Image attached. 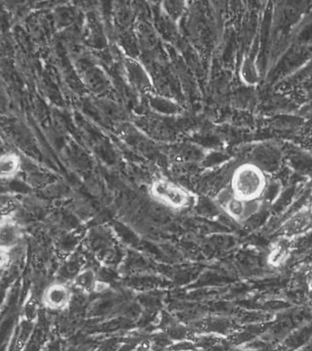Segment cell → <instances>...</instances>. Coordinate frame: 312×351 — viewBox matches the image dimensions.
<instances>
[{"mask_svg": "<svg viewBox=\"0 0 312 351\" xmlns=\"http://www.w3.org/2000/svg\"><path fill=\"white\" fill-rule=\"evenodd\" d=\"M269 186L266 172L254 162H248L235 170L229 189L240 200L255 202L262 201Z\"/></svg>", "mask_w": 312, "mask_h": 351, "instance_id": "cell-1", "label": "cell"}, {"mask_svg": "<svg viewBox=\"0 0 312 351\" xmlns=\"http://www.w3.org/2000/svg\"><path fill=\"white\" fill-rule=\"evenodd\" d=\"M152 197L173 210H184L192 206V193L186 188L167 179H158L150 186Z\"/></svg>", "mask_w": 312, "mask_h": 351, "instance_id": "cell-2", "label": "cell"}, {"mask_svg": "<svg viewBox=\"0 0 312 351\" xmlns=\"http://www.w3.org/2000/svg\"><path fill=\"white\" fill-rule=\"evenodd\" d=\"M217 206L228 217L235 222L242 223L247 222L254 215L258 214L262 208L263 201L245 202L235 197L230 189H224L218 193Z\"/></svg>", "mask_w": 312, "mask_h": 351, "instance_id": "cell-3", "label": "cell"}, {"mask_svg": "<svg viewBox=\"0 0 312 351\" xmlns=\"http://www.w3.org/2000/svg\"><path fill=\"white\" fill-rule=\"evenodd\" d=\"M73 300V289L71 284L54 281L44 289L40 303L47 311L64 312L71 308Z\"/></svg>", "mask_w": 312, "mask_h": 351, "instance_id": "cell-4", "label": "cell"}, {"mask_svg": "<svg viewBox=\"0 0 312 351\" xmlns=\"http://www.w3.org/2000/svg\"><path fill=\"white\" fill-rule=\"evenodd\" d=\"M312 232V206L302 207L283 223L280 236L296 240Z\"/></svg>", "mask_w": 312, "mask_h": 351, "instance_id": "cell-5", "label": "cell"}, {"mask_svg": "<svg viewBox=\"0 0 312 351\" xmlns=\"http://www.w3.org/2000/svg\"><path fill=\"white\" fill-rule=\"evenodd\" d=\"M23 239V231L18 221L10 215H3L0 223V247L12 253Z\"/></svg>", "mask_w": 312, "mask_h": 351, "instance_id": "cell-6", "label": "cell"}, {"mask_svg": "<svg viewBox=\"0 0 312 351\" xmlns=\"http://www.w3.org/2000/svg\"><path fill=\"white\" fill-rule=\"evenodd\" d=\"M71 286L84 295L104 292L109 287L107 283L99 279L97 274L92 268H84L79 271L71 280Z\"/></svg>", "mask_w": 312, "mask_h": 351, "instance_id": "cell-7", "label": "cell"}, {"mask_svg": "<svg viewBox=\"0 0 312 351\" xmlns=\"http://www.w3.org/2000/svg\"><path fill=\"white\" fill-rule=\"evenodd\" d=\"M294 239L280 236L272 243L267 254V263L272 267H280L291 258L293 252Z\"/></svg>", "mask_w": 312, "mask_h": 351, "instance_id": "cell-8", "label": "cell"}, {"mask_svg": "<svg viewBox=\"0 0 312 351\" xmlns=\"http://www.w3.org/2000/svg\"><path fill=\"white\" fill-rule=\"evenodd\" d=\"M21 156L14 152L0 154V180L10 181L15 179L21 172Z\"/></svg>", "mask_w": 312, "mask_h": 351, "instance_id": "cell-9", "label": "cell"}, {"mask_svg": "<svg viewBox=\"0 0 312 351\" xmlns=\"http://www.w3.org/2000/svg\"><path fill=\"white\" fill-rule=\"evenodd\" d=\"M281 154L276 146L266 145L261 147L256 154V161L254 164L261 167L262 170H276L280 164Z\"/></svg>", "mask_w": 312, "mask_h": 351, "instance_id": "cell-10", "label": "cell"}, {"mask_svg": "<svg viewBox=\"0 0 312 351\" xmlns=\"http://www.w3.org/2000/svg\"><path fill=\"white\" fill-rule=\"evenodd\" d=\"M240 76H241L242 81L245 84L248 85L259 84L261 76H259L258 67L250 58H247V59L243 60Z\"/></svg>", "mask_w": 312, "mask_h": 351, "instance_id": "cell-11", "label": "cell"}, {"mask_svg": "<svg viewBox=\"0 0 312 351\" xmlns=\"http://www.w3.org/2000/svg\"><path fill=\"white\" fill-rule=\"evenodd\" d=\"M152 105H153V107L157 112L163 113H170V114H172V113L178 110V107L176 106L175 104H172V102L163 98L152 99Z\"/></svg>", "mask_w": 312, "mask_h": 351, "instance_id": "cell-12", "label": "cell"}, {"mask_svg": "<svg viewBox=\"0 0 312 351\" xmlns=\"http://www.w3.org/2000/svg\"><path fill=\"white\" fill-rule=\"evenodd\" d=\"M11 252L0 247V271L5 270L11 263Z\"/></svg>", "mask_w": 312, "mask_h": 351, "instance_id": "cell-13", "label": "cell"}, {"mask_svg": "<svg viewBox=\"0 0 312 351\" xmlns=\"http://www.w3.org/2000/svg\"><path fill=\"white\" fill-rule=\"evenodd\" d=\"M131 351H153V344L150 341H143Z\"/></svg>", "mask_w": 312, "mask_h": 351, "instance_id": "cell-14", "label": "cell"}, {"mask_svg": "<svg viewBox=\"0 0 312 351\" xmlns=\"http://www.w3.org/2000/svg\"><path fill=\"white\" fill-rule=\"evenodd\" d=\"M310 285H311V289H312V274H311V278H310Z\"/></svg>", "mask_w": 312, "mask_h": 351, "instance_id": "cell-15", "label": "cell"}, {"mask_svg": "<svg viewBox=\"0 0 312 351\" xmlns=\"http://www.w3.org/2000/svg\"><path fill=\"white\" fill-rule=\"evenodd\" d=\"M0 223H1V217H0Z\"/></svg>", "mask_w": 312, "mask_h": 351, "instance_id": "cell-16", "label": "cell"}]
</instances>
